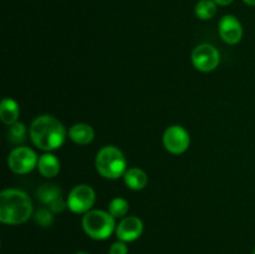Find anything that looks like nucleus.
I'll return each instance as SVG.
<instances>
[{
  "instance_id": "nucleus-1",
  "label": "nucleus",
  "mask_w": 255,
  "mask_h": 254,
  "mask_svg": "<svg viewBox=\"0 0 255 254\" xmlns=\"http://www.w3.org/2000/svg\"><path fill=\"white\" fill-rule=\"evenodd\" d=\"M64 125L51 115L37 116L30 125V138L37 148L51 152L60 148L66 138Z\"/></svg>"
},
{
  "instance_id": "nucleus-2",
  "label": "nucleus",
  "mask_w": 255,
  "mask_h": 254,
  "mask_svg": "<svg viewBox=\"0 0 255 254\" xmlns=\"http://www.w3.org/2000/svg\"><path fill=\"white\" fill-rule=\"evenodd\" d=\"M32 202L24 191L6 188L0 193V222L9 226L22 224L31 217Z\"/></svg>"
},
{
  "instance_id": "nucleus-3",
  "label": "nucleus",
  "mask_w": 255,
  "mask_h": 254,
  "mask_svg": "<svg viewBox=\"0 0 255 254\" xmlns=\"http://www.w3.org/2000/svg\"><path fill=\"white\" fill-rule=\"evenodd\" d=\"M95 166L104 178L117 179L125 176L127 161L124 152L115 146H105L97 152Z\"/></svg>"
},
{
  "instance_id": "nucleus-4",
  "label": "nucleus",
  "mask_w": 255,
  "mask_h": 254,
  "mask_svg": "<svg viewBox=\"0 0 255 254\" xmlns=\"http://www.w3.org/2000/svg\"><path fill=\"white\" fill-rule=\"evenodd\" d=\"M82 229L90 238L105 241L116 231V218L109 211L91 209L82 217Z\"/></svg>"
},
{
  "instance_id": "nucleus-5",
  "label": "nucleus",
  "mask_w": 255,
  "mask_h": 254,
  "mask_svg": "<svg viewBox=\"0 0 255 254\" xmlns=\"http://www.w3.org/2000/svg\"><path fill=\"white\" fill-rule=\"evenodd\" d=\"M67 208L76 214H85L91 211L96 202L95 189L89 184H77L70 191L66 198Z\"/></svg>"
},
{
  "instance_id": "nucleus-6",
  "label": "nucleus",
  "mask_w": 255,
  "mask_h": 254,
  "mask_svg": "<svg viewBox=\"0 0 255 254\" xmlns=\"http://www.w3.org/2000/svg\"><path fill=\"white\" fill-rule=\"evenodd\" d=\"M36 153L29 147L20 146L12 149L7 156V167L16 174H26L37 167Z\"/></svg>"
},
{
  "instance_id": "nucleus-7",
  "label": "nucleus",
  "mask_w": 255,
  "mask_h": 254,
  "mask_svg": "<svg viewBox=\"0 0 255 254\" xmlns=\"http://www.w3.org/2000/svg\"><path fill=\"white\" fill-rule=\"evenodd\" d=\"M221 55L216 46L211 44H201L192 52V64L198 71L211 72L218 67Z\"/></svg>"
},
{
  "instance_id": "nucleus-8",
  "label": "nucleus",
  "mask_w": 255,
  "mask_h": 254,
  "mask_svg": "<svg viewBox=\"0 0 255 254\" xmlns=\"http://www.w3.org/2000/svg\"><path fill=\"white\" fill-rule=\"evenodd\" d=\"M191 137L183 126L173 125L169 126L163 133V146L169 153L182 154L189 148Z\"/></svg>"
},
{
  "instance_id": "nucleus-9",
  "label": "nucleus",
  "mask_w": 255,
  "mask_h": 254,
  "mask_svg": "<svg viewBox=\"0 0 255 254\" xmlns=\"http://www.w3.org/2000/svg\"><path fill=\"white\" fill-rule=\"evenodd\" d=\"M116 233L119 241L131 243L137 241L143 233V222L136 216L124 217L116 226Z\"/></svg>"
},
{
  "instance_id": "nucleus-10",
  "label": "nucleus",
  "mask_w": 255,
  "mask_h": 254,
  "mask_svg": "<svg viewBox=\"0 0 255 254\" xmlns=\"http://www.w3.org/2000/svg\"><path fill=\"white\" fill-rule=\"evenodd\" d=\"M218 31L222 40L229 45H236L243 37L242 22L234 15H224L218 24Z\"/></svg>"
},
{
  "instance_id": "nucleus-11",
  "label": "nucleus",
  "mask_w": 255,
  "mask_h": 254,
  "mask_svg": "<svg viewBox=\"0 0 255 254\" xmlns=\"http://www.w3.org/2000/svg\"><path fill=\"white\" fill-rule=\"evenodd\" d=\"M67 134H69L70 139L72 142H75L76 144H81V146H86V144L91 143L95 138L94 128L87 124L72 125Z\"/></svg>"
},
{
  "instance_id": "nucleus-12",
  "label": "nucleus",
  "mask_w": 255,
  "mask_h": 254,
  "mask_svg": "<svg viewBox=\"0 0 255 254\" xmlns=\"http://www.w3.org/2000/svg\"><path fill=\"white\" fill-rule=\"evenodd\" d=\"M60 168H61V164H60L59 158L55 154L47 152V153L40 156L39 162H37V169H39L40 174L44 176L45 178L56 177L59 174Z\"/></svg>"
},
{
  "instance_id": "nucleus-13",
  "label": "nucleus",
  "mask_w": 255,
  "mask_h": 254,
  "mask_svg": "<svg viewBox=\"0 0 255 254\" xmlns=\"http://www.w3.org/2000/svg\"><path fill=\"white\" fill-rule=\"evenodd\" d=\"M125 184L132 191H142L148 183V176L143 169L138 167L127 169L124 176Z\"/></svg>"
},
{
  "instance_id": "nucleus-14",
  "label": "nucleus",
  "mask_w": 255,
  "mask_h": 254,
  "mask_svg": "<svg viewBox=\"0 0 255 254\" xmlns=\"http://www.w3.org/2000/svg\"><path fill=\"white\" fill-rule=\"evenodd\" d=\"M20 115L19 105L15 100L10 99V97H5L1 100L0 104V120L2 124L11 126L12 124L17 122Z\"/></svg>"
},
{
  "instance_id": "nucleus-15",
  "label": "nucleus",
  "mask_w": 255,
  "mask_h": 254,
  "mask_svg": "<svg viewBox=\"0 0 255 254\" xmlns=\"http://www.w3.org/2000/svg\"><path fill=\"white\" fill-rule=\"evenodd\" d=\"M36 197L39 201H41L44 204H50L55 199L61 197V189L56 184H42L36 189Z\"/></svg>"
},
{
  "instance_id": "nucleus-16",
  "label": "nucleus",
  "mask_w": 255,
  "mask_h": 254,
  "mask_svg": "<svg viewBox=\"0 0 255 254\" xmlns=\"http://www.w3.org/2000/svg\"><path fill=\"white\" fill-rule=\"evenodd\" d=\"M194 12L201 20L213 19L217 14V2L214 0H199L194 7Z\"/></svg>"
},
{
  "instance_id": "nucleus-17",
  "label": "nucleus",
  "mask_w": 255,
  "mask_h": 254,
  "mask_svg": "<svg viewBox=\"0 0 255 254\" xmlns=\"http://www.w3.org/2000/svg\"><path fill=\"white\" fill-rule=\"evenodd\" d=\"M128 209V202L125 198H121V197H116L109 204V212L115 218H124V217H126Z\"/></svg>"
},
{
  "instance_id": "nucleus-18",
  "label": "nucleus",
  "mask_w": 255,
  "mask_h": 254,
  "mask_svg": "<svg viewBox=\"0 0 255 254\" xmlns=\"http://www.w3.org/2000/svg\"><path fill=\"white\" fill-rule=\"evenodd\" d=\"M26 136V126L22 122H15L9 128V137L12 143H21Z\"/></svg>"
},
{
  "instance_id": "nucleus-19",
  "label": "nucleus",
  "mask_w": 255,
  "mask_h": 254,
  "mask_svg": "<svg viewBox=\"0 0 255 254\" xmlns=\"http://www.w3.org/2000/svg\"><path fill=\"white\" fill-rule=\"evenodd\" d=\"M35 221L37 224L42 227H49L51 226L52 222H54V213H52L50 209L41 208L35 213Z\"/></svg>"
},
{
  "instance_id": "nucleus-20",
  "label": "nucleus",
  "mask_w": 255,
  "mask_h": 254,
  "mask_svg": "<svg viewBox=\"0 0 255 254\" xmlns=\"http://www.w3.org/2000/svg\"><path fill=\"white\" fill-rule=\"evenodd\" d=\"M109 254H128V247L127 243L125 242L119 241L112 243V246L110 247Z\"/></svg>"
},
{
  "instance_id": "nucleus-21",
  "label": "nucleus",
  "mask_w": 255,
  "mask_h": 254,
  "mask_svg": "<svg viewBox=\"0 0 255 254\" xmlns=\"http://www.w3.org/2000/svg\"><path fill=\"white\" fill-rule=\"evenodd\" d=\"M49 206H50L49 209L52 212V213H61V212H64L65 209L67 208V202L64 201V199L60 197V198L55 199L54 202H51Z\"/></svg>"
},
{
  "instance_id": "nucleus-22",
  "label": "nucleus",
  "mask_w": 255,
  "mask_h": 254,
  "mask_svg": "<svg viewBox=\"0 0 255 254\" xmlns=\"http://www.w3.org/2000/svg\"><path fill=\"white\" fill-rule=\"evenodd\" d=\"M217 2V5H222V6H227V5L232 4L234 0H214Z\"/></svg>"
},
{
  "instance_id": "nucleus-23",
  "label": "nucleus",
  "mask_w": 255,
  "mask_h": 254,
  "mask_svg": "<svg viewBox=\"0 0 255 254\" xmlns=\"http://www.w3.org/2000/svg\"><path fill=\"white\" fill-rule=\"evenodd\" d=\"M243 1L246 2V4L251 5V6H255V0H243Z\"/></svg>"
},
{
  "instance_id": "nucleus-24",
  "label": "nucleus",
  "mask_w": 255,
  "mask_h": 254,
  "mask_svg": "<svg viewBox=\"0 0 255 254\" xmlns=\"http://www.w3.org/2000/svg\"><path fill=\"white\" fill-rule=\"evenodd\" d=\"M76 254H90V253H87V252H85V251H81V252H77Z\"/></svg>"
},
{
  "instance_id": "nucleus-25",
  "label": "nucleus",
  "mask_w": 255,
  "mask_h": 254,
  "mask_svg": "<svg viewBox=\"0 0 255 254\" xmlns=\"http://www.w3.org/2000/svg\"><path fill=\"white\" fill-rule=\"evenodd\" d=\"M253 254H255V248H254V251H253Z\"/></svg>"
}]
</instances>
